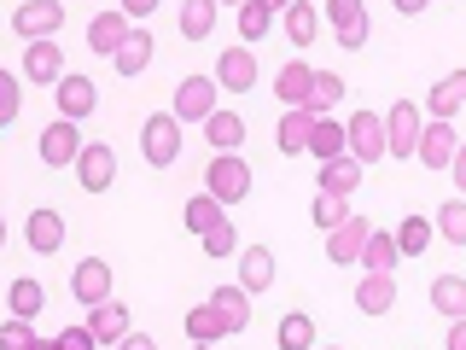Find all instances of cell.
<instances>
[{"label": "cell", "instance_id": "obj_9", "mask_svg": "<svg viewBox=\"0 0 466 350\" xmlns=\"http://www.w3.org/2000/svg\"><path fill=\"white\" fill-rule=\"evenodd\" d=\"M274 99H280L286 111H303V106H315V70L303 65V58H291V65H280V77H274Z\"/></svg>", "mask_w": 466, "mask_h": 350}, {"label": "cell", "instance_id": "obj_22", "mask_svg": "<svg viewBox=\"0 0 466 350\" xmlns=\"http://www.w3.org/2000/svg\"><path fill=\"white\" fill-rule=\"evenodd\" d=\"M431 310L449 321H466V274H437L431 281Z\"/></svg>", "mask_w": 466, "mask_h": 350}, {"label": "cell", "instance_id": "obj_25", "mask_svg": "<svg viewBox=\"0 0 466 350\" xmlns=\"http://www.w3.org/2000/svg\"><path fill=\"white\" fill-rule=\"evenodd\" d=\"M390 304H397V281H390V274H368V281L356 286V310L361 315H390Z\"/></svg>", "mask_w": 466, "mask_h": 350}, {"label": "cell", "instance_id": "obj_43", "mask_svg": "<svg viewBox=\"0 0 466 350\" xmlns=\"http://www.w3.org/2000/svg\"><path fill=\"white\" fill-rule=\"evenodd\" d=\"M41 339L35 333H29V321H6V327H0V350H35Z\"/></svg>", "mask_w": 466, "mask_h": 350}, {"label": "cell", "instance_id": "obj_38", "mask_svg": "<svg viewBox=\"0 0 466 350\" xmlns=\"http://www.w3.org/2000/svg\"><path fill=\"white\" fill-rule=\"evenodd\" d=\"M216 12H222V6H210V0H193V6L181 12V36H187V41H204V36L216 29Z\"/></svg>", "mask_w": 466, "mask_h": 350}, {"label": "cell", "instance_id": "obj_7", "mask_svg": "<svg viewBox=\"0 0 466 350\" xmlns=\"http://www.w3.org/2000/svg\"><path fill=\"white\" fill-rule=\"evenodd\" d=\"M70 298H76V304H87V310L111 304V262H99V257H82L76 269H70Z\"/></svg>", "mask_w": 466, "mask_h": 350}, {"label": "cell", "instance_id": "obj_17", "mask_svg": "<svg viewBox=\"0 0 466 350\" xmlns=\"http://www.w3.org/2000/svg\"><path fill=\"white\" fill-rule=\"evenodd\" d=\"M24 77H29V82H53V88L70 77V70H65V53H58V41H35V47L24 53Z\"/></svg>", "mask_w": 466, "mask_h": 350}, {"label": "cell", "instance_id": "obj_29", "mask_svg": "<svg viewBox=\"0 0 466 350\" xmlns=\"http://www.w3.org/2000/svg\"><path fill=\"white\" fill-rule=\"evenodd\" d=\"M356 187H361V164H356V158H332V164H320V193L350 199Z\"/></svg>", "mask_w": 466, "mask_h": 350}, {"label": "cell", "instance_id": "obj_23", "mask_svg": "<svg viewBox=\"0 0 466 350\" xmlns=\"http://www.w3.org/2000/svg\"><path fill=\"white\" fill-rule=\"evenodd\" d=\"M210 304L222 310L228 333H245V327H251V292H245V286H216V292H210Z\"/></svg>", "mask_w": 466, "mask_h": 350}, {"label": "cell", "instance_id": "obj_28", "mask_svg": "<svg viewBox=\"0 0 466 350\" xmlns=\"http://www.w3.org/2000/svg\"><path fill=\"white\" fill-rule=\"evenodd\" d=\"M187 339L216 345V339H233V333H228V321H222L216 304H193V310H187Z\"/></svg>", "mask_w": 466, "mask_h": 350}, {"label": "cell", "instance_id": "obj_10", "mask_svg": "<svg viewBox=\"0 0 466 350\" xmlns=\"http://www.w3.org/2000/svg\"><path fill=\"white\" fill-rule=\"evenodd\" d=\"M76 181L87 187V193H106V187L116 181V152L106 140H87V152L76 158Z\"/></svg>", "mask_w": 466, "mask_h": 350}, {"label": "cell", "instance_id": "obj_46", "mask_svg": "<svg viewBox=\"0 0 466 350\" xmlns=\"http://www.w3.org/2000/svg\"><path fill=\"white\" fill-rule=\"evenodd\" d=\"M116 12H123V18L135 24V29H146V18H152V12H157V0H123V6H116Z\"/></svg>", "mask_w": 466, "mask_h": 350}, {"label": "cell", "instance_id": "obj_15", "mask_svg": "<svg viewBox=\"0 0 466 350\" xmlns=\"http://www.w3.org/2000/svg\"><path fill=\"white\" fill-rule=\"evenodd\" d=\"M128 36H135V24H128L123 18V12H94V24H87V47H94V53H123V41Z\"/></svg>", "mask_w": 466, "mask_h": 350}, {"label": "cell", "instance_id": "obj_1", "mask_svg": "<svg viewBox=\"0 0 466 350\" xmlns=\"http://www.w3.org/2000/svg\"><path fill=\"white\" fill-rule=\"evenodd\" d=\"M140 152H146L152 170H169L175 158H181V117H175V111L146 117V123H140Z\"/></svg>", "mask_w": 466, "mask_h": 350}, {"label": "cell", "instance_id": "obj_18", "mask_svg": "<svg viewBox=\"0 0 466 350\" xmlns=\"http://www.w3.org/2000/svg\"><path fill=\"white\" fill-rule=\"evenodd\" d=\"M327 18H332L344 47H361V41H368V6H361V0H332Z\"/></svg>", "mask_w": 466, "mask_h": 350}, {"label": "cell", "instance_id": "obj_42", "mask_svg": "<svg viewBox=\"0 0 466 350\" xmlns=\"http://www.w3.org/2000/svg\"><path fill=\"white\" fill-rule=\"evenodd\" d=\"M18 88H24V82L12 77V70H0V123H18V111H24V106H18Z\"/></svg>", "mask_w": 466, "mask_h": 350}, {"label": "cell", "instance_id": "obj_5", "mask_svg": "<svg viewBox=\"0 0 466 350\" xmlns=\"http://www.w3.org/2000/svg\"><path fill=\"white\" fill-rule=\"evenodd\" d=\"M420 106L414 99H397L390 106V117H385V140H390V158H420Z\"/></svg>", "mask_w": 466, "mask_h": 350}, {"label": "cell", "instance_id": "obj_14", "mask_svg": "<svg viewBox=\"0 0 466 350\" xmlns=\"http://www.w3.org/2000/svg\"><path fill=\"white\" fill-rule=\"evenodd\" d=\"M368 240H373V222H368V216H350L339 233H327V257L332 262H361Z\"/></svg>", "mask_w": 466, "mask_h": 350}, {"label": "cell", "instance_id": "obj_30", "mask_svg": "<svg viewBox=\"0 0 466 350\" xmlns=\"http://www.w3.org/2000/svg\"><path fill=\"white\" fill-rule=\"evenodd\" d=\"M6 304H12V321H29V315H41V304H47V286L29 281V274H18L12 292H6Z\"/></svg>", "mask_w": 466, "mask_h": 350}, {"label": "cell", "instance_id": "obj_31", "mask_svg": "<svg viewBox=\"0 0 466 350\" xmlns=\"http://www.w3.org/2000/svg\"><path fill=\"white\" fill-rule=\"evenodd\" d=\"M152 53H157V47H152V36H146V29H135V36L123 41V53L111 58V65H116V77H140V70L152 65Z\"/></svg>", "mask_w": 466, "mask_h": 350}, {"label": "cell", "instance_id": "obj_41", "mask_svg": "<svg viewBox=\"0 0 466 350\" xmlns=\"http://www.w3.org/2000/svg\"><path fill=\"white\" fill-rule=\"evenodd\" d=\"M339 99H344V77H332V70H315V117L320 111H332V106H339Z\"/></svg>", "mask_w": 466, "mask_h": 350}, {"label": "cell", "instance_id": "obj_26", "mask_svg": "<svg viewBox=\"0 0 466 350\" xmlns=\"http://www.w3.org/2000/svg\"><path fill=\"white\" fill-rule=\"evenodd\" d=\"M426 106H431L437 123H449V117H455V111L466 106V70H449V77L431 88V99H426Z\"/></svg>", "mask_w": 466, "mask_h": 350}, {"label": "cell", "instance_id": "obj_2", "mask_svg": "<svg viewBox=\"0 0 466 350\" xmlns=\"http://www.w3.org/2000/svg\"><path fill=\"white\" fill-rule=\"evenodd\" d=\"M204 193H210V199H222V204H239L245 193H251V164H245L239 152L210 158V170H204Z\"/></svg>", "mask_w": 466, "mask_h": 350}, {"label": "cell", "instance_id": "obj_35", "mask_svg": "<svg viewBox=\"0 0 466 350\" xmlns=\"http://www.w3.org/2000/svg\"><path fill=\"white\" fill-rule=\"evenodd\" d=\"M274 29V6L268 0H245L239 6V36H245V47H251V41H262Z\"/></svg>", "mask_w": 466, "mask_h": 350}, {"label": "cell", "instance_id": "obj_50", "mask_svg": "<svg viewBox=\"0 0 466 350\" xmlns=\"http://www.w3.org/2000/svg\"><path fill=\"white\" fill-rule=\"evenodd\" d=\"M35 350H58V345H47V339H41V345H35Z\"/></svg>", "mask_w": 466, "mask_h": 350}, {"label": "cell", "instance_id": "obj_16", "mask_svg": "<svg viewBox=\"0 0 466 350\" xmlns=\"http://www.w3.org/2000/svg\"><path fill=\"white\" fill-rule=\"evenodd\" d=\"M24 240H29V252L53 257L58 245H65V216H58V211H29V222H24Z\"/></svg>", "mask_w": 466, "mask_h": 350}, {"label": "cell", "instance_id": "obj_39", "mask_svg": "<svg viewBox=\"0 0 466 350\" xmlns=\"http://www.w3.org/2000/svg\"><path fill=\"white\" fill-rule=\"evenodd\" d=\"M437 233H443L449 245H466V199H443V211H437Z\"/></svg>", "mask_w": 466, "mask_h": 350}, {"label": "cell", "instance_id": "obj_34", "mask_svg": "<svg viewBox=\"0 0 466 350\" xmlns=\"http://www.w3.org/2000/svg\"><path fill=\"white\" fill-rule=\"evenodd\" d=\"M222 211H228V204L210 199V193H204V199H187V228H193V233H216V228L228 222Z\"/></svg>", "mask_w": 466, "mask_h": 350}, {"label": "cell", "instance_id": "obj_4", "mask_svg": "<svg viewBox=\"0 0 466 350\" xmlns=\"http://www.w3.org/2000/svg\"><path fill=\"white\" fill-rule=\"evenodd\" d=\"M216 111H222L216 106V77H181V88H175V117L181 123H210Z\"/></svg>", "mask_w": 466, "mask_h": 350}, {"label": "cell", "instance_id": "obj_40", "mask_svg": "<svg viewBox=\"0 0 466 350\" xmlns=\"http://www.w3.org/2000/svg\"><path fill=\"white\" fill-rule=\"evenodd\" d=\"M309 216H315V228H327V233H339V228L350 222V204H344V199H332V193H320V199L309 204Z\"/></svg>", "mask_w": 466, "mask_h": 350}, {"label": "cell", "instance_id": "obj_3", "mask_svg": "<svg viewBox=\"0 0 466 350\" xmlns=\"http://www.w3.org/2000/svg\"><path fill=\"white\" fill-rule=\"evenodd\" d=\"M58 24H65V6L58 0H24V6H12V29L35 47V41H53Z\"/></svg>", "mask_w": 466, "mask_h": 350}, {"label": "cell", "instance_id": "obj_6", "mask_svg": "<svg viewBox=\"0 0 466 350\" xmlns=\"http://www.w3.org/2000/svg\"><path fill=\"white\" fill-rule=\"evenodd\" d=\"M82 152H87V140H82V129H76V123H65V117H58V123L41 129V164H47V170L76 164Z\"/></svg>", "mask_w": 466, "mask_h": 350}, {"label": "cell", "instance_id": "obj_11", "mask_svg": "<svg viewBox=\"0 0 466 350\" xmlns=\"http://www.w3.org/2000/svg\"><path fill=\"white\" fill-rule=\"evenodd\" d=\"M216 88L251 94V88H257V53L251 47H228L222 58H216Z\"/></svg>", "mask_w": 466, "mask_h": 350}, {"label": "cell", "instance_id": "obj_51", "mask_svg": "<svg viewBox=\"0 0 466 350\" xmlns=\"http://www.w3.org/2000/svg\"><path fill=\"white\" fill-rule=\"evenodd\" d=\"M193 350H216V345H193Z\"/></svg>", "mask_w": 466, "mask_h": 350}, {"label": "cell", "instance_id": "obj_27", "mask_svg": "<svg viewBox=\"0 0 466 350\" xmlns=\"http://www.w3.org/2000/svg\"><path fill=\"white\" fill-rule=\"evenodd\" d=\"M309 152L320 158V164H332V158H350V129L332 123V117H320L315 135H309Z\"/></svg>", "mask_w": 466, "mask_h": 350}, {"label": "cell", "instance_id": "obj_8", "mask_svg": "<svg viewBox=\"0 0 466 350\" xmlns=\"http://www.w3.org/2000/svg\"><path fill=\"white\" fill-rule=\"evenodd\" d=\"M344 129H350V158H356V164H373V158H385V152H390L385 123H379L373 111H356Z\"/></svg>", "mask_w": 466, "mask_h": 350}, {"label": "cell", "instance_id": "obj_21", "mask_svg": "<svg viewBox=\"0 0 466 350\" xmlns=\"http://www.w3.org/2000/svg\"><path fill=\"white\" fill-rule=\"evenodd\" d=\"M204 140L216 146V158L239 152V146H245V117H239V111H216L210 123H204Z\"/></svg>", "mask_w": 466, "mask_h": 350}, {"label": "cell", "instance_id": "obj_20", "mask_svg": "<svg viewBox=\"0 0 466 350\" xmlns=\"http://www.w3.org/2000/svg\"><path fill=\"white\" fill-rule=\"evenodd\" d=\"M320 117L303 106V111H280V129H274V140H280V152H309V135H315Z\"/></svg>", "mask_w": 466, "mask_h": 350}, {"label": "cell", "instance_id": "obj_47", "mask_svg": "<svg viewBox=\"0 0 466 350\" xmlns=\"http://www.w3.org/2000/svg\"><path fill=\"white\" fill-rule=\"evenodd\" d=\"M449 350H466V321H449V339H443Z\"/></svg>", "mask_w": 466, "mask_h": 350}, {"label": "cell", "instance_id": "obj_13", "mask_svg": "<svg viewBox=\"0 0 466 350\" xmlns=\"http://www.w3.org/2000/svg\"><path fill=\"white\" fill-rule=\"evenodd\" d=\"M94 106H99L94 77H65V82H58V117H65V123H82V117H94Z\"/></svg>", "mask_w": 466, "mask_h": 350}, {"label": "cell", "instance_id": "obj_49", "mask_svg": "<svg viewBox=\"0 0 466 350\" xmlns=\"http://www.w3.org/2000/svg\"><path fill=\"white\" fill-rule=\"evenodd\" d=\"M449 175H455V187H461V199H466V140H461V158H455V170H449Z\"/></svg>", "mask_w": 466, "mask_h": 350}, {"label": "cell", "instance_id": "obj_32", "mask_svg": "<svg viewBox=\"0 0 466 350\" xmlns=\"http://www.w3.org/2000/svg\"><path fill=\"white\" fill-rule=\"evenodd\" d=\"M431 240H437V222H426V216H402V228H397V252L402 257L431 252Z\"/></svg>", "mask_w": 466, "mask_h": 350}, {"label": "cell", "instance_id": "obj_19", "mask_svg": "<svg viewBox=\"0 0 466 350\" xmlns=\"http://www.w3.org/2000/svg\"><path fill=\"white\" fill-rule=\"evenodd\" d=\"M239 286L245 292H268L274 286V252L268 245H245L239 252Z\"/></svg>", "mask_w": 466, "mask_h": 350}, {"label": "cell", "instance_id": "obj_37", "mask_svg": "<svg viewBox=\"0 0 466 350\" xmlns=\"http://www.w3.org/2000/svg\"><path fill=\"white\" fill-rule=\"evenodd\" d=\"M274 339H280V350H315V321L298 310V315L280 321V333H274Z\"/></svg>", "mask_w": 466, "mask_h": 350}, {"label": "cell", "instance_id": "obj_48", "mask_svg": "<svg viewBox=\"0 0 466 350\" xmlns=\"http://www.w3.org/2000/svg\"><path fill=\"white\" fill-rule=\"evenodd\" d=\"M116 350H157V339H146V333H128V339L116 345Z\"/></svg>", "mask_w": 466, "mask_h": 350}, {"label": "cell", "instance_id": "obj_24", "mask_svg": "<svg viewBox=\"0 0 466 350\" xmlns=\"http://www.w3.org/2000/svg\"><path fill=\"white\" fill-rule=\"evenodd\" d=\"M87 333H94V339L99 345H123L128 339V310H123V304H99V310L94 315H87Z\"/></svg>", "mask_w": 466, "mask_h": 350}, {"label": "cell", "instance_id": "obj_33", "mask_svg": "<svg viewBox=\"0 0 466 350\" xmlns=\"http://www.w3.org/2000/svg\"><path fill=\"white\" fill-rule=\"evenodd\" d=\"M397 233H379L373 228V240H368V252H361V269H368V274H390V269H397Z\"/></svg>", "mask_w": 466, "mask_h": 350}, {"label": "cell", "instance_id": "obj_44", "mask_svg": "<svg viewBox=\"0 0 466 350\" xmlns=\"http://www.w3.org/2000/svg\"><path fill=\"white\" fill-rule=\"evenodd\" d=\"M204 252H210V257H233V252H239V233H233V222H222L216 233H204Z\"/></svg>", "mask_w": 466, "mask_h": 350}, {"label": "cell", "instance_id": "obj_36", "mask_svg": "<svg viewBox=\"0 0 466 350\" xmlns=\"http://www.w3.org/2000/svg\"><path fill=\"white\" fill-rule=\"evenodd\" d=\"M315 12L320 6H309V0H291V6H286V36L298 41V47H309V41H315V29H320Z\"/></svg>", "mask_w": 466, "mask_h": 350}, {"label": "cell", "instance_id": "obj_12", "mask_svg": "<svg viewBox=\"0 0 466 350\" xmlns=\"http://www.w3.org/2000/svg\"><path fill=\"white\" fill-rule=\"evenodd\" d=\"M455 158H461V135L449 123H431L420 135V164L426 170H455Z\"/></svg>", "mask_w": 466, "mask_h": 350}, {"label": "cell", "instance_id": "obj_52", "mask_svg": "<svg viewBox=\"0 0 466 350\" xmlns=\"http://www.w3.org/2000/svg\"><path fill=\"white\" fill-rule=\"evenodd\" d=\"M327 350H339V345H327Z\"/></svg>", "mask_w": 466, "mask_h": 350}, {"label": "cell", "instance_id": "obj_45", "mask_svg": "<svg viewBox=\"0 0 466 350\" xmlns=\"http://www.w3.org/2000/svg\"><path fill=\"white\" fill-rule=\"evenodd\" d=\"M53 345H58V350H94L99 339H94V333H87V321H82V327H65V333H58Z\"/></svg>", "mask_w": 466, "mask_h": 350}]
</instances>
